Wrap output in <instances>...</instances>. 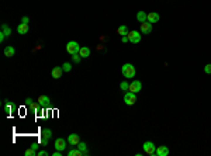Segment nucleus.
I'll return each instance as SVG.
<instances>
[{
    "mask_svg": "<svg viewBox=\"0 0 211 156\" xmlns=\"http://www.w3.org/2000/svg\"><path fill=\"white\" fill-rule=\"evenodd\" d=\"M121 73H122V76L125 79H132L135 76V68H134L132 64H125L122 65V68H121Z\"/></svg>",
    "mask_w": 211,
    "mask_h": 156,
    "instance_id": "nucleus-1",
    "label": "nucleus"
},
{
    "mask_svg": "<svg viewBox=\"0 0 211 156\" xmlns=\"http://www.w3.org/2000/svg\"><path fill=\"white\" fill-rule=\"evenodd\" d=\"M80 48H82V47H80L76 41H69L68 45H66V52H68L69 55H75V54H79Z\"/></svg>",
    "mask_w": 211,
    "mask_h": 156,
    "instance_id": "nucleus-2",
    "label": "nucleus"
},
{
    "mask_svg": "<svg viewBox=\"0 0 211 156\" xmlns=\"http://www.w3.org/2000/svg\"><path fill=\"white\" fill-rule=\"evenodd\" d=\"M144 152L149 156H156V148H155V143L151 141H147L144 142Z\"/></svg>",
    "mask_w": 211,
    "mask_h": 156,
    "instance_id": "nucleus-3",
    "label": "nucleus"
},
{
    "mask_svg": "<svg viewBox=\"0 0 211 156\" xmlns=\"http://www.w3.org/2000/svg\"><path fill=\"white\" fill-rule=\"evenodd\" d=\"M137 93H132V92H127L124 94V103H125L127 106H134L135 104V101H137V96H135Z\"/></svg>",
    "mask_w": 211,
    "mask_h": 156,
    "instance_id": "nucleus-4",
    "label": "nucleus"
},
{
    "mask_svg": "<svg viewBox=\"0 0 211 156\" xmlns=\"http://www.w3.org/2000/svg\"><path fill=\"white\" fill-rule=\"evenodd\" d=\"M128 38H130V42L131 44H139L141 42V32H138V31H131V32H128Z\"/></svg>",
    "mask_w": 211,
    "mask_h": 156,
    "instance_id": "nucleus-5",
    "label": "nucleus"
},
{
    "mask_svg": "<svg viewBox=\"0 0 211 156\" xmlns=\"http://www.w3.org/2000/svg\"><path fill=\"white\" fill-rule=\"evenodd\" d=\"M151 31H152V23H149V21L141 23V32H142L144 35L151 34Z\"/></svg>",
    "mask_w": 211,
    "mask_h": 156,
    "instance_id": "nucleus-6",
    "label": "nucleus"
},
{
    "mask_svg": "<svg viewBox=\"0 0 211 156\" xmlns=\"http://www.w3.org/2000/svg\"><path fill=\"white\" fill-rule=\"evenodd\" d=\"M141 89H142V83L139 80H132V83H130V92L138 93L141 92Z\"/></svg>",
    "mask_w": 211,
    "mask_h": 156,
    "instance_id": "nucleus-7",
    "label": "nucleus"
},
{
    "mask_svg": "<svg viewBox=\"0 0 211 156\" xmlns=\"http://www.w3.org/2000/svg\"><path fill=\"white\" fill-rule=\"evenodd\" d=\"M79 142H80V136L77 134H70L69 136H68V143L72 145V146H76Z\"/></svg>",
    "mask_w": 211,
    "mask_h": 156,
    "instance_id": "nucleus-8",
    "label": "nucleus"
},
{
    "mask_svg": "<svg viewBox=\"0 0 211 156\" xmlns=\"http://www.w3.org/2000/svg\"><path fill=\"white\" fill-rule=\"evenodd\" d=\"M37 101H38L42 107H48V108H51V107H52V106H51V100H49L48 96H40Z\"/></svg>",
    "mask_w": 211,
    "mask_h": 156,
    "instance_id": "nucleus-9",
    "label": "nucleus"
},
{
    "mask_svg": "<svg viewBox=\"0 0 211 156\" xmlns=\"http://www.w3.org/2000/svg\"><path fill=\"white\" fill-rule=\"evenodd\" d=\"M65 148H66V141L63 139V138H58L55 141V149L56 150H61V152H63L65 150Z\"/></svg>",
    "mask_w": 211,
    "mask_h": 156,
    "instance_id": "nucleus-10",
    "label": "nucleus"
},
{
    "mask_svg": "<svg viewBox=\"0 0 211 156\" xmlns=\"http://www.w3.org/2000/svg\"><path fill=\"white\" fill-rule=\"evenodd\" d=\"M169 155V148L162 145V146H158L156 148V156H168Z\"/></svg>",
    "mask_w": 211,
    "mask_h": 156,
    "instance_id": "nucleus-11",
    "label": "nucleus"
},
{
    "mask_svg": "<svg viewBox=\"0 0 211 156\" xmlns=\"http://www.w3.org/2000/svg\"><path fill=\"white\" fill-rule=\"evenodd\" d=\"M62 66H55L54 69H52V72H51V75H52V78L54 79H59L61 76H62Z\"/></svg>",
    "mask_w": 211,
    "mask_h": 156,
    "instance_id": "nucleus-12",
    "label": "nucleus"
},
{
    "mask_svg": "<svg viewBox=\"0 0 211 156\" xmlns=\"http://www.w3.org/2000/svg\"><path fill=\"white\" fill-rule=\"evenodd\" d=\"M76 148L79 149V150H80V152H82V156H87V153H89V150H87V145H86V143H84V142H79V143H77L76 145Z\"/></svg>",
    "mask_w": 211,
    "mask_h": 156,
    "instance_id": "nucleus-13",
    "label": "nucleus"
},
{
    "mask_svg": "<svg viewBox=\"0 0 211 156\" xmlns=\"http://www.w3.org/2000/svg\"><path fill=\"white\" fill-rule=\"evenodd\" d=\"M159 14L158 13H155V11H152V13H148V21L149 23H158L159 21Z\"/></svg>",
    "mask_w": 211,
    "mask_h": 156,
    "instance_id": "nucleus-14",
    "label": "nucleus"
},
{
    "mask_svg": "<svg viewBox=\"0 0 211 156\" xmlns=\"http://www.w3.org/2000/svg\"><path fill=\"white\" fill-rule=\"evenodd\" d=\"M137 20H138L139 23L148 21V14L145 13V11H138V13H137Z\"/></svg>",
    "mask_w": 211,
    "mask_h": 156,
    "instance_id": "nucleus-15",
    "label": "nucleus"
},
{
    "mask_svg": "<svg viewBox=\"0 0 211 156\" xmlns=\"http://www.w3.org/2000/svg\"><path fill=\"white\" fill-rule=\"evenodd\" d=\"M17 31H18V34H21V35L27 34V32H28V24H24V23H21L20 25L17 27Z\"/></svg>",
    "mask_w": 211,
    "mask_h": 156,
    "instance_id": "nucleus-16",
    "label": "nucleus"
},
{
    "mask_svg": "<svg viewBox=\"0 0 211 156\" xmlns=\"http://www.w3.org/2000/svg\"><path fill=\"white\" fill-rule=\"evenodd\" d=\"M14 54H16V49H14L13 47H6L4 48V56H7V58H11V56H14Z\"/></svg>",
    "mask_w": 211,
    "mask_h": 156,
    "instance_id": "nucleus-17",
    "label": "nucleus"
},
{
    "mask_svg": "<svg viewBox=\"0 0 211 156\" xmlns=\"http://www.w3.org/2000/svg\"><path fill=\"white\" fill-rule=\"evenodd\" d=\"M128 28H127V25H120L118 28H117V34H120L121 37H124V35H128Z\"/></svg>",
    "mask_w": 211,
    "mask_h": 156,
    "instance_id": "nucleus-18",
    "label": "nucleus"
},
{
    "mask_svg": "<svg viewBox=\"0 0 211 156\" xmlns=\"http://www.w3.org/2000/svg\"><path fill=\"white\" fill-rule=\"evenodd\" d=\"M79 55H80L82 58H87L89 55H90V49H89L87 47H82L80 51H79Z\"/></svg>",
    "mask_w": 211,
    "mask_h": 156,
    "instance_id": "nucleus-19",
    "label": "nucleus"
},
{
    "mask_svg": "<svg viewBox=\"0 0 211 156\" xmlns=\"http://www.w3.org/2000/svg\"><path fill=\"white\" fill-rule=\"evenodd\" d=\"M41 134H42V136H45V138H49V139H51V136H52V131H51L49 128H44Z\"/></svg>",
    "mask_w": 211,
    "mask_h": 156,
    "instance_id": "nucleus-20",
    "label": "nucleus"
},
{
    "mask_svg": "<svg viewBox=\"0 0 211 156\" xmlns=\"http://www.w3.org/2000/svg\"><path fill=\"white\" fill-rule=\"evenodd\" d=\"M68 156H82V152L79 150V149H70L69 152H68Z\"/></svg>",
    "mask_w": 211,
    "mask_h": 156,
    "instance_id": "nucleus-21",
    "label": "nucleus"
},
{
    "mask_svg": "<svg viewBox=\"0 0 211 156\" xmlns=\"http://www.w3.org/2000/svg\"><path fill=\"white\" fill-rule=\"evenodd\" d=\"M1 32H4V34H6V37H10V35H11V30L8 28L6 24H3V25H1Z\"/></svg>",
    "mask_w": 211,
    "mask_h": 156,
    "instance_id": "nucleus-22",
    "label": "nucleus"
},
{
    "mask_svg": "<svg viewBox=\"0 0 211 156\" xmlns=\"http://www.w3.org/2000/svg\"><path fill=\"white\" fill-rule=\"evenodd\" d=\"M11 108H13V106L8 103V100H4V111H6L7 114L11 113Z\"/></svg>",
    "mask_w": 211,
    "mask_h": 156,
    "instance_id": "nucleus-23",
    "label": "nucleus"
},
{
    "mask_svg": "<svg viewBox=\"0 0 211 156\" xmlns=\"http://www.w3.org/2000/svg\"><path fill=\"white\" fill-rule=\"evenodd\" d=\"M120 89H121L122 92H127V90H130V83H128V82H121V85H120Z\"/></svg>",
    "mask_w": 211,
    "mask_h": 156,
    "instance_id": "nucleus-24",
    "label": "nucleus"
},
{
    "mask_svg": "<svg viewBox=\"0 0 211 156\" xmlns=\"http://www.w3.org/2000/svg\"><path fill=\"white\" fill-rule=\"evenodd\" d=\"M62 69L65 72H70V71H72V65H70L69 62H65V64L62 65Z\"/></svg>",
    "mask_w": 211,
    "mask_h": 156,
    "instance_id": "nucleus-25",
    "label": "nucleus"
},
{
    "mask_svg": "<svg viewBox=\"0 0 211 156\" xmlns=\"http://www.w3.org/2000/svg\"><path fill=\"white\" fill-rule=\"evenodd\" d=\"M72 61H73L75 64H79V62L82 61V56H80L79 54H75V55H72Z\"/></svg>",
    "mask_w": 211,
    "mask_h": 156,
    "instance_id": "nucleus-26",
    "label": "nucleus"
},
{
    "mask_svg": "<svg viewBox=\"0 0 211 156\" xmlns=\"http://www.w3.org/2000/svg\"><path fill=\"white\" fill-rule=\"evenodd\" d=\"M204 72H205L207 75H211V64H207L204 66Z\"/></svg>",
    "mask_w": 211,
    "mask_h": 156,
    "instance_id": "nucleus-27",
    "label": "nucleus"
},
{
    "mask_svg": "<svg viewBox=\"0 0 211 156\" xmlns=\"http://www.w3.org/2000/svg\"><path fill=\"white\" fill-rule=\"evenodd\" d=\"M25 155H27V156H34V155H35V150H34L33 148H31V149H27V150H25Z\"/></svg>",
    "mask_w": 211,
    "mask_h": 156,
    "instance_id": "nucleus-28",
    "label": "nucleus"
},
{
    "mask_svg": "<svg viewBox=\"0 0 211 156\" xmlns=\"http://www.w3.org/2000/svg\"><path fill=\"white\" fill-rule=\"evenodd\" d=\"M48 141H49V138H45V136H42V138H41V143H42V145H47V143H48Z\"/></svg>",
    "mask_w": 211,
    "mask_h": 156,
    "instance_id": "nucleus-29",
    "label": "nucleus"
},
{
    "mask_svg": "<svg viewBox=\"0 0 211 156\" xmlns=\"http://www.w3.org/2000/svg\"><path fill=\"white\" fill-rule=\"evenodd\" d=\"M37 155H38V156H48L49 153H48V152H47V150H41V152H38Z\"/></svg>",
    "mask_w": 211,
    "mask_h": 156,
    "instance_id": "nucleus-30",
    "label": "nucleus"
},
{
    "mask_svg": "<svg viewBox=\"0 0 211 156\" xmlns=\"http://www.w3.org/2000/svg\"><path fill=\"white\" fill-rule=\"evenodd\" d=\"M31 103H33V99H30V97H27V99H25V107H28L30 104H31Z\"/></svg>",
    "mask_w": 211,
    "mask_h": 156,
    "instance_id": "nucleus-31",
    "label": "nucleus"
},
{
    "mask_svg": "<svg viewBox=\"0 0 211 156\" xmlns=\"http://www.w3.org/2000/svg\"><path fill=\"white\" fill-rule=\"evenodd\" d=\"M121 40H122V42H124V44H125V42H130V38H128V35L121 37Z\"/></svg>",
    "mask_w": 211,
    "mask_h": 156,
    "instance_id": "nucleus-32",
    "label": "nucleus"
},
{
    "mask_svg": "<svg viewBox=\"0 0 211 156\" xmlns=\"http://www.w3.org/2000/svg\"><path fill=\"white\" fill-rule=\"evenodd\" d=\"M4 38H6V34H4V32H0V42H3Z\"/></svg>",
    "mask_w": 211,
    "mask_h": 156,
    "instance_id": "nucleus-33",
    "label": "nucleus"
},
{
    "mask_svg": "<svg viewBox=\"0 0 211 156\" xmlns=\"http://www.w3.org/2000/svg\"><path fill=\"white\" fill-rule=\"evenodd\" d=\"M31 148L34 149V150H37L38 149V143H31Z\"/></svg>",
    "mask_w": 211,
    "mask_h": 156,
    "instance_id": "nucleus-34",
    "label": "nucleus"
},
{
    "mask_svg": "<svg viewBox=\"0 0 211 156\" xmlns=\"http://www.w3.org/2000/svg\"><path fill=\"white\" fill-rule=\"evenodd\" d=\"M21 23H24V24H28V17H23Z\"/></svg>",
    "mask_w": 211,
    "mask_h": 156,
    "instance_id": "nucleus-35",
    "label": "nucleus"
}]
</instances>
